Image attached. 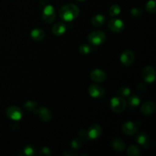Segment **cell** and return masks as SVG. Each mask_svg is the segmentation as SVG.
Listing matches in <instances>:
<instances>
[{"mask_svg": "<svg viewBox=\"0 0 156 156\" xmlns=\"http://www.w3.org/2000/svg\"><path fill=\"white\" fill-rule=\"evenodd\" d=\"M143 77L145 82L152 83L155 79V71L153 67L147 66L143 70Z\"/></svg>", "mask_w": 156, "mask_h": 156, "instance_id": "9", "label": "cell"}, {"mask_svg": "<svg viewBox=\"0 0 156 156\" xmlns=\"http://www.w3.org/2000/svg\"><path fill=\"white\" fill-rule=\"evenodd\" d=\"M136 142L143 147H148L149 146V136L145 133H140L136 136Z\"/></svg>", "mask_w": 156, "mask_h": 156, "instance_id": "17", "label": "cell"}, {"mask_svg": "<svg viewBox=\"0 0 156 156\" xmlns=\"http://www.w3.org/2000/svg\"><path fill=\"white\" fill-rule=\"evenodd\" d=\"M120 62L125 66H129L132 65L133 62L135 59V55L134 53L130 50H126L123 52V53L120 56Z\"/></svg>", "mask_w": 156, "mask_h": 156, "instance_id": "6", "label": "cell"}, {"mask_svg": "<svg viewBox=\"0 0 156 156\" xmlns=\"http://www.w3.org/2000/svg\"><path fill=\"white\" fill-rule=\"evenodd\" d=\"M79 134L81 137H82V138L88 137V136H87V131L85 130V129H81V130L79 131Z\"/></svg>", "mask_w": 156, "mask_h": 156, "instance_id": "32", "label": "cell"}, {"mask_svg": "<svg viewBox=\"0 0 156 156\" xmlns=\"http://www.w3.org/2000/svg\"><path fill=\"white\" fill-rule=\"evenodd\" d=\"M137 129H138V126L133 122L128 121L123 123V126H122V130H123V133L128 136L134 135L137 132Z\"/></svg>", "mask_w": 156, "mask_h": 156, "instance_id": "13", "label": "cell"}, {"mask_svg": "<svg viewBox=\"0 0 156 156\" xmlns=\"http://www.w3.org/2000/svg\"><path fill=\"white\" fill-rule=\"evenodd\" d=\"M129 94H130V90L128 87H123V88H120L118 91V95L122 98L129 97Z\"/></svg>", "mask_w": 156, "mask_h": 156, "instance_id": "27", "label": "cell"}, {"mask_svg": "<svg viewBox=\"0 0 156 156\" xmlns=\"http://www.w3.org/2000/svg\"><path fill=\"white\" fill-rule=\"evenodd\" d=\"M120 11H121V9H120V5H113L110 8V15H111V17L117 16V15L120 13Z\"/></svg>", "mask_w": 156, "mask_h": 156, "instance_id": "24", "label": "cell"}, {"mask_svg": "<svg viewBox=\"0 0 156 156\" xmlns=\"http://www.w3.org/2000/svg\"><path fill=\"white\" fill-rule=\"evenodd\" d=\"M79 50L81 54L87 55L89 54V53H91L92 49H91V47H90L89 45H87V44H82V45L79 47Z\"/></svg>", "mask_w": 156, "mask_h": 156, "instance_id": "26", "label": "cell"}, {"mask_svg": "<svg viewBox=\"0 0 156 156\" xmlns=\"http://www.w3.org/2000/svg\"><path fill=\"white\" fill-rule=\"evenodd\" d=\"M88 42L93 46H99L106 40V35L101 30H95L89 34L88 37Z\"/></svg>", "mask_w": 156, "mask_h": 156, "instance_id": "2", "label": "cell"}, {"mask_svg": "<svg viewBox=\"0 0 156 156\" xmlns=\"http://www.w3.org/2000/svg\"><path fill=\"white\" fill-rule=\"evenodd\" d=\"M6 115L11 120H20L22 117V111L18 107L11 106L6 110Z\"/></svg>", "mask_w": 156, "mask_h": 156, "instance_id": "7", "label": "cell"}, {"mask_svg": "<svg viewBox=\"0 0 156 156\" xmlns=\"http://www.w3.org/2000/svg\"><path fill=\"white\" fill-rule=\"evenodd\" d=\"M30 36L31 38L35 41H41L45 37V34L42 29L40 28H35L31 30L30 32Z\"/></svg>", "mask_w": 156, "mask_h": 156, "instance_id": "16", "label": "cell"}, {"mask_svg": "<svg viewBox=\"0 0 156 156\" xmlns=\"http://www.w3.org/2000/svg\"><path fill=\"white\" fill-rule=\"evenodd\" d=\"M108 27L112 31L116 32V33H120L123 31L125 28L124 23L123 21L118 18H114L111 19L108 22Z\"/></svg>", "mask_w": 156, "mask_h": 156, "instance_id": "8", "label": "cell"}, {"mask_svg": "<svg viewBox=\"0 0 156 156\" xmlns=\"http://www.w3.org/2000/svg\"><path fill=\"white\" fill-rule=\"evenodd\" d=\"M63 155L65 156H75L76 155V153H75L73 151H71V150H66V152H64L63 153Z\"/></svg>", "mask_w": 156, "mask_h": 156, "instance_id": "31", "label": "cell"}, {"mask_svg": "<svg viewBox=\"0 0 156 156\" xmlns=\"http://www.w3.org/2000/svg\"><path fill=\"white\" fill-rule=\"evenodd\" d=\"M126 106V104L123 98L114 97L111 100V108L114 112L115 113H121L125 110Z\"/></svg>", "mask_w": 156, "mask_h": 156, "instance_id": "3", "label": "cell"}, {"mask_svg": "<svg viewBox=\"0 0 156 156\" xmlns=\"http://www.w3.org/2000/svg\"><path fill=\"white\" fill-rule=\"evenodd\" d=\"M77 1H79V2H85V0H77Z\"/></svg>", "mask_w": 156, "mask_h": 156, "instance_id": "33", "label": "cell"}, {"mask_svg": "<svg viewBox=\"0 0 156 156\" xmlns=\"http://www.w3.org/2000/svg\"><path fill=\"white\" fill-rule=\"evenodd\" d=\"M128 104H129L131 108H136L140 104V98L138 96L136 95V94L131 95L129 98V99H128Z\"/></svg>", "mask_w": 156, "mask_h": 156, "instance_id": "21", "label": "cell"}, {"mask_svg": "<svg viewBox=\"0 0 156 156\" xmlns=\"http://www.w3.org/2000/svg\"><path fill=\"white\" fill-rule=\"evenodd\" d=\"M66 31V26L62 22L56 23L52 28V32L56 36H61Z\"/></svg>", "mask_w": 156, "mask_h": 156, "instance_id": "15", "label": "cell"}, {"mask_svg": "<svg viewBox=\"0 0 156 156\" xmlns=\"http://www.w3.org/2000/svg\"><path fill=\"white\" fill-rule=\"evenodd\" d=\"M24 154L26 155H28V156H31L33 155H34L35 153V148L34 147V146L32 145H27L25 148H24Z\"/></svg>", "mask_w": 156, "mask_h": 156, "instance_id": "29", "label": "cell"}, {"mask_svg": "<svg viewBox=\"0 0 156 156\" xmlns=\"http://www.w3.org/2000/svg\"><path fill=\"white\" fill-rule=\"evenodd\" d=\"M146 9L148 12H150V13H155L156 6L155 0H149V1L146 3Z\"/></svg>", "mask_w": 156, "mask_h": 156, "instance_id": "25", "label": "cell"}, {"mask_svg": "<svg viewBox=\"0 0 156 156\" xmlns=\"http://www.w3.org/2000/svg\"><path fill=\"white\" fill-rule=\"evenodd\" d=\"M24 109L26 111H33L37 107V103L36 101H27L25 104H24Z\"/></svg>", "mask_w": 156, "mask_h": 156, "instance_id": "23", "label": "cell"}, {"mask_svg": "<svg viewBox=\"0 0 156 156\" xmlns=\"http://www.w3.org/2000/svg\"><path fill=\"white\" fill-rule=\"evenodd\" d=\"M105 21H106V18L103 15H94L91 18V24L94 27H101V26L104 25Z\"/></svg>", "mask_w": 156, "mask_h": 156, "instance_id": "18", "label": "cell"}, {"mask_svg": "<svg viewBox=\"0 0 156 156\" xmlns=\"http://www.w3.org/2000/svg\"><path fill=\"white\" fill-rule=\"evenodd\" d=\"M42 18L44 22L48 23V24L54 21L55 18H56V12H55L54 8L50 5L46 6L43 11Z\"/></svg>", "mask_w": 156, "mask_h": 156, "instance_id": "4", "label": "cell"}, {"mask_svg": "<svg viewBox=\"0 0 156 156\" xmlns=\"http://www.w3.org/2000/svg\"><path fill=\"white\" fill-rule=\"evenodd\" d=\"M155 111V105L152 101H146L142 105L141 111L145 115H151Z\"/></svg>", "mask_w": 156, "mask_h": 156, "instance_id": "14", "label": "cell"}, {"mask_svg": "<svg viewBox=\"0 0 156 156\" xmlns=\"http://www.w3.org/2000/svg\"><path fill=\"white\" fill-rule=\"evenodd\" d=\"M88 93L92 98H99L105 95V90L103 87L98 85H91L88 88Z\"/></svg>", "mask_w": 156, "mask_h": 156, "instance_id": "10", "label": "cell"}, {"mask_svg": "<svg viewBox=\"0 0 156 156\" xmlns=\"http://www.w3.org/2000/svg\"><path fill=\"white\" fill-rule=\"evenodd\" d=\"M127 155L129 156H140V149L136 146H130L127 149Z\"/></svg>", "mask_w": 156, "mask_h": 156, "instance_id": "22", "label": "cell"}, {"mask_svg": "<svg viewBox=\"0 0 156 156\" xmlns=\"http://www.w3.org/2000/svg\"><path fill=\"white\" fill-rule=\"evenodd\" d=\"M84 143H85V140L82 137L80 136L73 140V141L71 142V146L74 149H79L83 146Z\"/></svg>", "mask_w": 156, "mask_h": 156, "instance_id": "20", "label": "cell"}, {"mask_svg": "<svg viewBox=\"0 0 156 156\" xmlns=\"http://www.w3.org/2000/svg\"><path fill=\"white\" fill-rule=\"evenodd\" d=\"M59 17L63 21L69 22L76 19L79 15V9L75 4H67L60 8L59 11Z\"/></svg>", "mask_w": 156, "mask_h": 156, "instance_id": "1", "label": "cell"}, {"mask_svg": "<svg viewBox=\"0 0 156 156\" xmlns=\"http://www.w3.org/2000/svg\"><path fill=\"white\" fill-rule=\"evenodd\" d=\"M102 133V128L98 124L91 125L87 131V136L91 140L98 139Z\"/></svg>", "mask_w": 156, "mask_h": 156, "instance_id": "12", "label": "cell"}, {"mask_svg": "<svg viewBox=\"0 0 156 156\" xmlns=\"http://www.w3.org/2000/svg\"><path fill=\"white\" fill-rule=\"evenodd\" d=\"M130 14L133 18H139L143 15V10L140 8L136 7L131 9Z\"/></svg>", "mask_w": 156, "mask_h": 156, "instance_id": "28", "label": "cell"}, {"mask_svg": "<svg viewBox=\"0 0 156 156\" xmlns=\"http://www.w3.org/2000/svg\"><path fill=\"white\" fill-rule=\"evenodd\" d=\"M35 114L39 117L42 121L44 122H49L52 120V114L48 108L45 107H41V108H36L34 111Z\"/></svg>", "mask_w": 156, "mask_h": 156, "instance_id": "5", "label": "cell"}, {"mask_svg": "<svg viewBox=\"0 0 156 156\" xmlns=\"http://www.w3.org/2000/svg\"><path fill=\"white\" fill-rule=\"evenodd\" d=\"M112 146L117 152H121L125 149V143L119 138H115L113 140Z\"/></svg>", "mask_w": 156, "mask_h": 156, "instance_id": "19", "label": "cell"}, {"mask_svg": "<svg viewBox=\"0 0 156 156\" xmlns=\"http://www.w3.org/2000/svg\"><path fill=\"white\" fill-rule=\"evenodd\" d=\"M90 77H91V80L95 82H103L106 80L107 75L103 70L95 69L91 72Z\"/></svg>", "mask_w": 156, "mask_h": 156, "instance_id": "11", "label": "cell"}, {"mask_svg": "<svg viewBox=\"0 0 156 156\" xmlns=\"http://www.w3.org/2000/svg\"><path fill=\"white\" fill-rule=\"evenodd\" d=\"M50 150L48 147H43L40 150V155H50Z\"/></svg>", "mask_w": 156, "mask_h": 156, "instance_id": "30", "label": "cell"}]
</instances>
